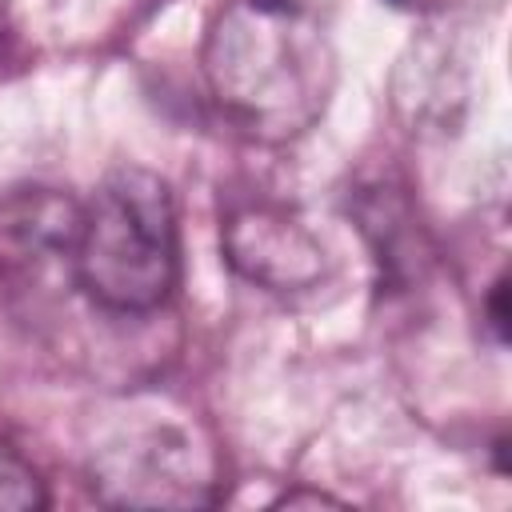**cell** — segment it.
I'll return each mask as SVG.
<instances>
[{"mask_svg": "<svg viewBox=\"0 0 512 512\" xmlns=\"http://www.w3.org/2000/svg\"><path fill=\"white\" fill-rule=\"evenodd\" d=\"M204 76L240 128L288 140L320 120L336 60L304 0H228L204 40Z\"/></svg>", "mask_w": 512, "mask_h": 512, "instance_id": "1", "label": "cell"}, {"mask_svg": "<svg viewBox=\"0 0 512 512\" xmlns=\"http://www.w3.org/2000/svg\"><path fill=\"white\" fill-rule=\"evenodd\" d=\"M72 280L116 316L156 312L180 280V228L168 184L136 164L100 180L80 208Z\"/></svg>", "mask_w": 512, "mask_h": 512, "instance_id": "2", "label": "cell"}, {"mask_svg": "<svg viewBox=\"0 0 512 512\" xmlns=\"http://www.w3.org/2000/svg\"><path fill=\"white\" fill-rule=\"evenodd\" d=\"M92 492L116 508H200L216 496V456L176 412L128 408L88 456Z\"/></svg>", "mask_w": 512, "mask_h": 512, "instance_id": "3", "label": "cell"}, {"mask_svg": "<svg viewBox=\"0 0 512 512\" xmlns=\"http://www.w3.org/2000/svg\"><path fill=\"white\" fill-rule=\"evenodd\" d=\"M228 260L272 292L308 288L324 272V252L304 224L276 204H244L224 220Z\"/></svg>", "mask_w": 512, "mask_h": 512, "instance_id": "4", "label": "cell"}, {"mask_svg": "<svg viewBox=\"0 0 512 512\" xmlns=\"http://www.w3.org/2000/svg\"><path fill=\"white\" fill-rule=\"evenodd\" d=\"M80 236V204L52 188H24L0 200V268L40 272L44 264H64L72 272V248Z\"/></svg>", "mask_w": 512, "mask_h": 512, "instance_id": "5", "label": "cell"}, {"mask_svg": "<svg viewBox=\"0 0 512 512\" xmlns=\"http://www.w3.org/2000/svg\"><path fill=\"white\" fill-rule=\"evenodd\" d=\"M44 504H48V488L40 472L12 444L0 440V508L24 512V508H44Z\"/></svg>", "mask_w": 512, "mask_h": 512, "instance_id": "6", "label": "cell"}, {"mask_svg": "<svg viewBox=\"0 0 512 512\" xmlns=\"http://www.w3.org/2000/svg\"><path fill=\"white\" fill-rule=\"evenodd\" d=\"M488 324L496 332V344H508V276L504 272L488 288Z\"/></svg>", "mask_w": 512, "mask_h": 512, "instance_id": "7", "label": "cell"}, {"mask_svg": "<svg viewBox=\"0 0 512 512\" xmlns=\"http://www.w3.org/2000/svg\"><path fill=\"white\" fill-rule=\"evenodd\" d=\"M280 504L296 508V504H340V500H332V496H324V492H288Z\"/></svg>", "mask_w": 512, "mask_h": 512, "instance_id": "8", "label": "cell"}, {"mask_svg": "<svg viewBox=\"0 0 512 512\" xmlns=\"http://www.w3.org/2000/svg\"><path fill=\"white\" fill-rule=\"evenodd\" d=\"M388 4H392V8H404V4H412V0H388Z\"/></svg>", "mask_w": 512, "mask_h": 512, "instance_id": "9", "label": "cell"}]
</instances>
